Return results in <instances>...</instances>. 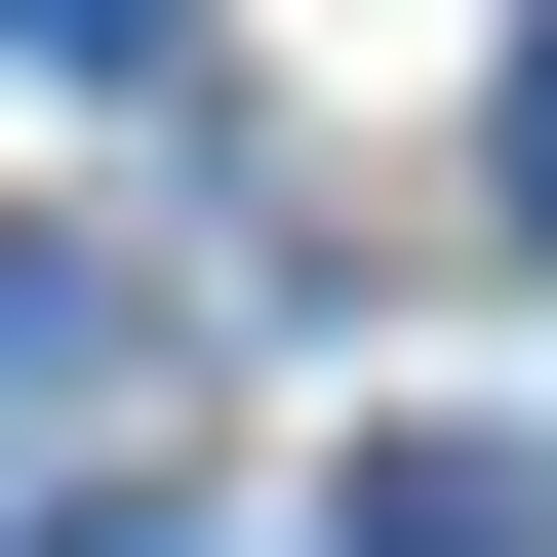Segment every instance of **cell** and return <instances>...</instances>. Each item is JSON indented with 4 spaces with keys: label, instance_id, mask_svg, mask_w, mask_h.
I'll use <instances>...</instances> for the list:
<instances>
[{
    "label": "cell",
    "instance_id": "6da1fadb",
    "mask_svg": "<svg viewBox=\"0 0 557 557\" xmlns=\"http://www.w3.org/2000/svg\"><path fill=\"white\" fill-rule=\"evenodd\" d=\"M81 438H120V278H81V239H0V478H81Z\"/></svg>",
    "mask_w": 557,
    "mask_h": 557
},
{
    "label": "cell",
    "instance_id": "277c9868",
    "mask_svg": "<svg viewBox=\"0 0 557 557\" xmlns=\"http://www.w3.org/2000/svg\"><path fill=\"white\" fill-rule=\"evenodd\" d=\"M478 160H518V239H557V40H518V120H478Z\"/></svg>",
    "mask_w": 557,
    "mask_h": 557
},
{
    "label": "cell",
    "instance_id": "7a4b0ae2",
    "mask_svg": "<svg viewBox=\"0 0 557 557\" xmlns=\"http://www.w3.org/2000/svg\"><path fill=\"white\" fill-rule=\"evenodd\" d=\"M359 557H557V478H518V438H398V478H359Z\"/></svg>",
    "mask_w": 557,
    "mask_h": 557
},
{
    "label": "cell",
    "instance_id": "3957f363",
    "mask_svg": "<svg viewBox=\"0 0 557 557\" xmlns=\"http://www.w3.org/2000/svg\"><path fill=\"white\" fill-rule=\"evenodd\" d=\"M0 40H40V81H160V40H199V0H0Z\"/></svg>",
    "mask_w": 557,
    "mask_h": 557
}]
</instances>
